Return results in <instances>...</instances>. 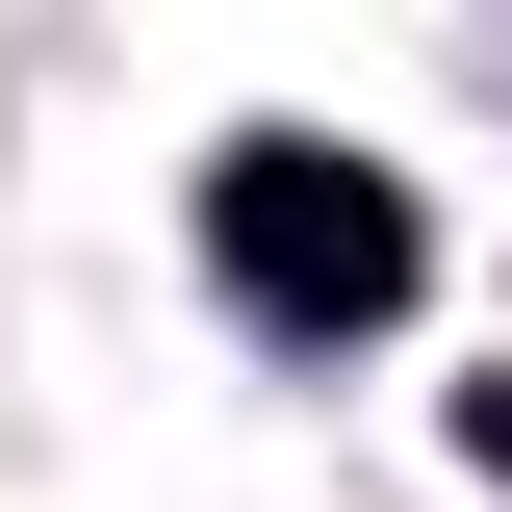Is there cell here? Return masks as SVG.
<instances>
[{"label":"cell","instance_id":"1","mask_svg":"<svg viewBox=\"0 0 512 512\" xmlns=\"http://www.w3.org/2000/svg\"><path fill=\"white\" fill-rule=\"evenodd\" d=\"M205 256H231V308L256 333H384L410 308V180H384V154H308V128H256L231 180H205Z\"/></svg>","mask_w":512,"mask_h":512},{"label":"cell","instance_id":"2","mask_svg":"<svg viewBox=\"0 0 512 512\" xmlns=\"http://www.w3.org/2000/svg\"><path fill=\"white\" fill-rule=\"evenodd\" d=\"M487 461H512V410H487Z\"/></svg>","mask_w":512,"mask_h":512}]
</instances>
